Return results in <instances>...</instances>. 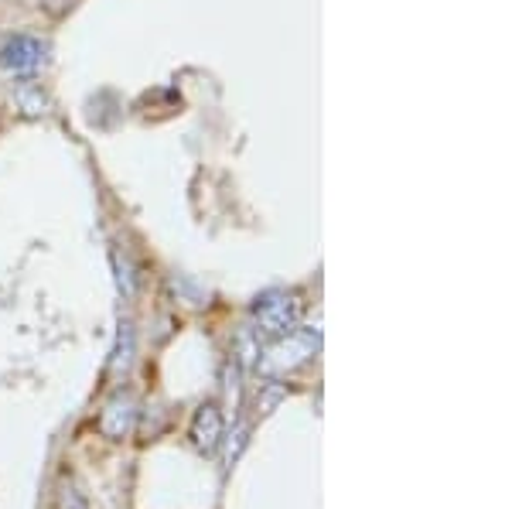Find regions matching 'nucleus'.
Here are the masks:
<instances>
[{"label":"nucleus","mask_w":512,"mask_h":509,"mask_svg":"<svg viewBox=\"0 0 512 509\" xmlns=\"http://www.w3.org/2000/svg\"><path fill=\"white\" fill-rule=\"evenodd\" d=\"M137 421H140V400L130 390H117L103 404V410H99L96 428H99L103 438L123 441V438H130V434H134Z\"/></svg>","instance_id":"nucleus-4"},{"label":"nucleus","mask_w":512,"mask_h":509,"mask_svg":"<svg viewBox=\"0 0 512 509\" xmlns=\"http://www.w3.org/2000/svg\"><path fill=\"white\" fill-rule=\"evenodd\" d=\"M246 445H250V424H239V428H233V434H222V469L233 472V465L239 462Z\"/></svg>","instance_id":"nucleus-8"},{"label":"nucleus","mask_w":512,"mask_h":509,"mask_svg":"<svg viewBox=\"0 0 512 509\" xmlns=\"http://www.w3.org/2000/svg\"><path fill=\"white\" fill-rule=\"evenodd\" d=\"M11 100H14V106H18V113H24V117H45V113L52 110V100L41 93V86H31V82H21V86L14 89Z\"/></svg>","instance_id":"nucleus-7"},{"label":"nucleus","mask_w":512,"mask_h":509,"mask_svg":"<svg viewBox=\"0 0 512 509\" xmlns=\"http://www.w3.org/2000/svg\"><path fill=\"white\" fill-rule=\"evenodd\" d=\"M48 62V45L31 35H11L0 45V69L7 76H35Z\"/></svg>","instance_id":"nucleus-3"},{"label":"nucleus","mask_w":512,"mask_h":509,"mask_svg":"<svg viewBox=\"0 0 512 509\" xmlns=\"http://www.w3.org/2000/svg\"><path fill=\"white\" fill-rule=\"evenodd\" d=\"M59 509H89V503H86V499H82L72 486H65V489L59 492Z\"/></svg>","instance_id":"nucleus-11"},{"label":"nucleus","mask_w":512,"mask_h":509,"mask_svg":"<svg viewBox=\"0 0 512 509\" xmlns=\"http://www.w3.org/2000/svg\"><path fill=\"white\" fill-rule=\"evenodd\" d=\"M134 352H137V335H134V325L123 322V325H120V335H117V346H113L110 376H127V369L134 366Z\"/></svg>","instance_id":"nucleus-6"},{"label":"nucleus","mask_w":512,"mask_h":509,"mask_svg":"<svg viewBox=\"0 0 512 509\" xmlns=\"http://www.w3.org/2000/svg\"><path fill=\"white\" fill-rule=\"evenodd\" d=\"M110 260H113V270H117L120 294H123V298H134V294H137V267L130 264V257H127V253H120V250H113Z\"/></svg>","instance_id":"nucleus-9"},{"label":"nucleus","mask_w":512,"mask_h":509,"mask_svg":"<svg viewBox=\"0 0 512 509\" xmlns=\"http://www.w3.org/2000/svg\"><path fill=\"white\" fill-rule=\"evenodd\" d=\"M72 4H76V0H41V7H45L52 18H62V14L69 11Z\"/></svg>","instance_id":"nucleus-12"},{"label":"nucleus","mask_w":512,"mask_h":509,"mask_svg":"<svg viewBox=\"0 0 512 509\" xmlns=\"http://www.w3.org/2000/svg\"><path fill=\"white\" fill-rule=\"evenodd\" d=\"M301 315L304 298L297 291H267L253 305V335L260 342H270L277 335L291 332L294 325H301Z\"/></svg>","instance_id":"nucleus-2"},{"label":"nucleus","mask_w":512,"mask_h":509,"mask_svg":"<svg viewBox=\"0 0 512 509\" xmlns=\"http://www.w3.org/2000/svg\"><path fill=\"white\" fill-rule=\"evenodd\" d=\"M222 434H226V417H222V407L216 400L202 404L192 414V424H188V441L198 455H216L222 445Z\"/></svg>","instance_id":"nucleus-5"},{"label":"nucleus","mask_w":512,"mask_h":509,"mask_svg":"<svg viewBox=\"0 0 512 509\" xmlns=\"http://www.w3.org/2000/svg\"><path fill=\"white\" fill-rule=\"evenodd\" d=\"M260 390H263V393L256 397V410H260V414H270V410H274V407L280 404V400L287 397V390L280 387V383H274V380H267Z\"/></svg>","instance_id":"nucleus-10"},{"label":"nucleus","mask_w":512,"mask_h":509,"mask_svg":"<svg viewBox=\"0 0 512 509\" xmlns=\"http://www.w3.org/2000/svg\"><path fill=\"white\" fill-rule=\"evenodd\" d=\"M318 349H321L318 328L294 325L291 332L263 342L260 356H256V369H260L267 380H274V376H287V373H294V369L308 366L311 359L318 356Z\"/></svg>","instance_id":"nucleus-1"}]
</instances>
